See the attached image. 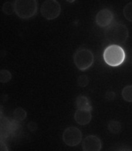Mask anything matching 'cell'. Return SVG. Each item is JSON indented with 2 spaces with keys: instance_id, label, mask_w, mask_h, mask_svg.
<instances>
[{
  "instance_id": "21",
  "label": "cell",
  "mask_w": 132,
  "mask_h": 151,
  "mask_svg": "<svg viewBox=\"0 0 132 151\" xmlns=\"http://www.w3.org/2000/svg\"><path fill=\"white\" fill-rule=\"evenodd\" d=\"M0 151H9L8 147L3 142V140L0 141Z\"/></svg>"
},
{
  "instance_id": "5",
  "label": "cell",
  "mask_w": 132,
  "mask_h": 151,
  "mask_svg": "<svg viewBox=\"0 0 132 151\" xmlns=\"http://www.w3.org/2000/svg\"><path fill=\"white\" fill-rule=\"evenodd\" d=\"M40 13L46 19L53 20L61 13V6L56 0H46L42 4Z\"/></svg>"
},
{
  "instance_id": "15",
  "label": "cell",
  "mask_w": 132,
  "mask_h": 151,
  "mask_svg": "<svg viewBox=\"0 0 132 151\" xmlns=\"http://www.w3.org/2000/svg\"><path fill=\"white\" fill-rule=\"evenodd\" d=\"M2 12L6 15H12L15 13V1L6 2L2 6Z\"/></svg>"
},
{
  "instance_id": "6",
  "label": "cell",
  "mask_w": 132,
  "mask_h": 151,
  "mask_svg": "<svg viewBox=\"0 0 132 151\" xmlns=\"http://www.w3.org/2000/svg\"><path fill=\"white\" fill-rule=\"evenodd\" d=\"M63 141L69 147H76L82 141V132L76 126L67 127L63 133Z\"/></svg>"
},
{
  "instance_id": "18",
  "label": "cell",
  "mask_w": 132,
  "mask_h": 151,
  "mask_svg": "<svg viewBox=\"0 0 132 151\" xmlns=\"http://www.w3.org/2000/svg\"><path fill=\"white\" fill-rule=\"evenodd\" d=\"M77 85L81 88H84L89 85V78L86 75H82L77 78Z\"/></svg>"
},
{
  "instance_id": "12",
  "label": "cell",
  "mask_w": 132,
  "mask_h": 151,
  "mask_svg": "<svg viewBox=\"0 0 132 151\" xmlns=\"http://www.w3.org/2000/svg\"><path fill=\"white\" fill-rule=\"evenodd\" d=\"M13 119H14L15 121H16V122H20L26 118L27 112L23 108H16V109L14 110V112H13Z\"/></svg>"
},
{
  "instance_id": "17",
  "label": "cell",
  "mask_w": 132,
  "mask_h": 151,
  "mask_svg": "<svg viewBox=\"0 0 132 151\" xmlns=\"http://www.w3.org/2000/svg\"><path fill=\"white\" fill-rule=\"evenodd\" d=\"M123 14L127 20L132 23V2L128 3L124 6L123 9Z\"/></svg>"
},
{
  "instance_id": "7",
  "label": "cell",
  "mask_w": 132,
  "mask_h": 151,
  "mask_svg": "<svg viewBox=\"0 0 132 151\" xmlns=\"http://www.w3.org/2000/svg\"><path fill=\"white\" fill-rule=\"evenodd\" d=\"M82 148L83 151H101L102 148L101 139L95 135H89L83 140Z\"/></svg>"
},
{
  "instance_id": "20",
  "label": "cell",
  "mask_w": 132,
  "mask_h": 151,
  "mask_svg": "<svg viewBox=\"0 0 132 151\" xmlns=\"http://www.w3.org/2000/svg\"><path fill=\"white\" fill-rule=\"evenodd\" d=\"M28 129H29V130L31 131V132H34L37 129V124L35 122H29L28 123Z\"/></svg>"
},
{
  "instance_id": "2",
  "label": "cell",
  "mask_w": 132,
  "mask_h": 151,
  "mask_svg": "<svg viewBox=\"0 0 132 151\" xmlns=\"http://www.w3.org/2000/svg\"><path fill=\"white\" fill-rule=\"evenodd\" d=\"M38 11V2L36 0H16L15 13L20 19L33 18Z\"/></svg>"
},
{
  "instance_id": "1",
  "label": "cell",
  "mask_w": 132,
  "mask_h": 151,
  "mask_svg": "<svg viewBox=\"0 0 132 151\" xmlns=\"http://www.w3.org/2000/svg\"><path fill=\"white\" fill-rule=\"evenodd\" d=\"M105 38L113 45L124 44L129 37L128 27L122 23H114L108 27L105 30Z\"/></svg>"
},
{
  "instance_id": "14",
  "label": "cell",
  "mask_w": 132,
  "mask_h": 151,
  "mask_svg": "<svg viewBox=\"0 0 132 151\" xmlns=\"http://www.w3.org/2000/svg\"><path fill=\"white\" fill-rule=\"evenodd\" d=\"M121 95L124 101L132 102V85H126L122 89Z\"/></svg>"
},
{
  "instance_id": "8",
  "label": "cell",
  "mask_w": 132,
  "mask_h": 151,
  "mask_svg": "<svg viewBox=\"0 0 132 151\" xmlns=\"http://www.w3.org/2000/svg\"><path fill=\"white\" fill-rule=\"evenodd\" d=\"M113 19V13L108 9H103L96 15L95 22L101 27H110Z\"/></svg>"
},
{
  "instance_id": "13",
  "label": "cell",
  "mask_w": 132,
  "mask_h": 151,
  "mask_svg": "<svg viewBox=\"0 0 132 151\" xmlns=\"http://www.w3.org/2000/svg\"><path fill=\"white\" fill-rule=\"evenodd\" d=\"M107 129L112 134H118L121 132V124L119 121L117 120H111L108 122Z\"/></svg>"
},
{
  "instance_id": "19",
  "label": "cell",
  "mask_w": 132,
  "mask_h": 151,
  "mask_svg": "<svg viewBox=\"0 0 132 151\" xmlns=\"http://www.w3.org/2000/svg\"><path fill=\"white\" fill-rule=\"evenodd\" d=\"M105 99L108 101H113L115 99V93L111 91H107L105 94Z\"/></svg>"
},
{
  "instance_id": "16",
  "label": "cell",
  "mask_w": 132,
  "mask_h": 151,
  "mask_svg": "<svg viewBox=\"0 0 132 151\" xmlns=\"http://www.w3.org/2000/svg\"><path fill=\"white\" fill-rule=\"evenodd\" d=\"M12 73L6 69H2L0 70V82L2 84L7 83L12 79Z\"/></svg>"
},
{
  "instance_id": "4",
  "label": "cell",
  "mask_w": 132,
  "mask_h": 151,
  "mask_svg": "<svg viewBox=\"0 0 132 151\" xmlns=\"http://www.w3.org/2000/svg\"><path fill=\"white\" fill-rule=\"evenodd\" d=\"M94 61L92 51L86 48L78 49L73 55V62L80 70H86L91 68Z\"/></svg>"
},
{
  "instance_id": "3",
  "label": "cell",
  "mask_w": 132,
  "mask_h": 151,
  "mask_svg": "<svg viewBox=\"0 0 132 151\" xmlns=\"http://www.w3.org/2000/svg\"><path fill=\"white\" fill-rule=\"evenodd\" d=\"M103 59L107 65L118 67L125 60V52L121 46L112 44L107 47L103 52Z\"/></svg>"
},
{
  "instance_id": "11",
  "label": "cell",
  "mask_w": 132,
  "mask_h": 151,
  "mask_svg": "<svg viewBox=\"0 0 132 151\" xmlns=\"http://www.w3.org/2000/svg\"><path fill=\"white\" fill-rule=\"evenodd\" d=\"M76 106L77 109L89 110L92 112L93 107L91 106V101L85 95H78L76 99Z\"/></svg>"
},
{
  "instance_id": "9",
  "label": "cell",
  "mask_w": 132,
  "mask_h": 151,
  "mask_svg": "<svg viewBox=\"0 0 132 151\" xmlns=\"http://www.w3.org/2000/svg\"><path fill=\"white\" fill-rule=\"evenodd\" d=\"M74 119L76 123L81 126L89 124L92 119L91 111L89 110L76 109L74 113Z\"/></svg>"
},
{
  "instance_id": "10",
  "label": "cell",
  "mask_w": 132,
  "mask_h": 151,
  "mask_svg": "<svg viewBox=\"0 0 132 151\" xmlns=\"http://www.w3.org/2000/svg\"><path fill=\"white\" fill-rule=\"evenodd\" d=\"M1 127H0V137L1 140H3V139L7 138L11 134V121L4 116H1V122H0Z\"/></svg>"
}]
</instances>
